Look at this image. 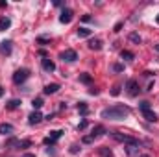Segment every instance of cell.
<instances>
[{"label": "cell", "instance_id": "cell-1", "mask_svg": "<svg viewBox=\"0 0 159 157\" xmlns=\"http://www.w3.org/2000/svg\"><path fill=\"white\" fill-rule=\"evenodd\" d=\"M131 113V109L128 107V105H111V107H106L102 113H100V117L102 118H107V120H122V118H126L128 115Z\"/></svg>", "mask_w": 159, "mask_h": 157}, {"label": "cell", "instance_id": "cell-2", "mask_svg": "<svg viewBox=\"0 0 159 157\" xmlns=\"http://www.w3.org/2000/svg\"><path fill=\"white\" fill-rule=\"evenodd\" d=\"M104 133H106V128H104V126H94V128H93V133L83 137V144H91L94 139H100Z\"/></svg>", "mask_w": 159, "mask_h": 157}, {"label": "cell", "instance_id": "cell-3", "mask_svg": "<svg viewBox=\"0 0 159 157\" xmlns=\"http://www.w3.org/2000/svg\"><path fill=\"white\" fill-rule=\"evenodd\" d=\"M28 76H30V70L28 69H17L15 74H13V83L15 85H20V83H24L28 79Z\"/></svg>", "mask_w": 159, "mask_h": 157}, {"label": "cell", "instance_id": "cell-4", "mask_svg": "<svg viewBox=\"0 0 159 157\" xmlns=\"http://www.w3.org/2000/svg\"><path fill=\"white\" fill-rule=\"evenodd\" d=\"M111 137L115 139V141H120V142H126L128 146L129 144H141L137 139H133V137H128V135H122V133H119V131H113L111 133Z\"/></svg>", "mask_w": 159, "mask_h": 157}, {"label": "cell", "instance_id": "cell-5", "mask_svg": "<svg viewBox=\"0 0 159 157\" xmlns=\"http://www.w3.org/2000/svg\"><path fill=\"white\" fill-rule=\"evenodd\" d=\"M126 89H128V94L129 96H137L139 94V83H137V79H129L128 83H126Z\"/></svg>", "mask_w": 159, "mask_h": 157}, {"label": "cell", "instance_id": "cell-6", "mask_svg": "<svg viewBox=\"0 0 159 157\" xmlns=\"http://www.w3.org/2000/svg\"><path fill=\"white\" fill-rule=\"evenodd\" d=\"M72 17H74V13H72V9H69V7H65V9L61 11V15H59V22H61V24H69V22L72 20Z\"/></svg>", "mask_w": 159, "mask_h": 157}, {"label": "cell", "instance_id": "cell-7", "mask_svg": "<svg viewBox=\"0 0 159 157\" xmlns=\"http://www.w3.org/2000/svg\"><path fill=\"white\" fill-rule=\"evenodd\" d=\"M0 52H2L4 56H11V52H13V43H11V41H2V43H0Z\"/></svg>", "mask_w": 159, "mask_h": 157}, {"label": "cell", "instance_id": "cell-8", "mask_svg": "<svg viewBox=\"0 0 159 157\" xmlns=\"http://www.w3.org/2000/svg\"><path fill=\"white\" fill-rule=\"evenodd\" d=\"M61 59H63V61H67V63H72V61H76V59H78V54H76L74 50H65V52L61 54Z\"/></svg>", "mask_w": 159, "mask_h": 157}, {"label": "cell", "instance_id": "cell-9", "mask_svg": "<svg viewBox=\"0 0 159 157\" xmlns=\"http://www.w3.org/2000/svg\"><path fill=\"white\" fill-rule=\"evenodd\" d=\"M41 65H43V69H44L46 72H54V70H56V63H54L52 59H48V57H44V59L41 61Z\"/></svg>", "mask_w": 159, "mask_h": 157}, {"label": "cell", "instance_id": "cell-10", "mask_svg": "<svg viewBox=\"0 0 159 157\" xmlns=\"http://www.w3.org/2000/svg\"><path fill=\"white\" fill-rule=\"evenodd\" d=\"M61 135H63V131H61V129H57V131H52V133H50V137H46V139H44V144H54V142H56V141H57Z\"/></svg>", "mask_w": 159, "mask_h": 157}, {"label": "cell", "instance_id": "cell-11", "mask_svg": "<svg viewBox=\"0 0 159 157\" xmlns=\"http://www.w3.org/2000/svg\"><path fill=\"white\" fill-rule=\"evenodd\" d=\"M43 118H44V117H43V113H41V111H34V113L28 117V122H30L32 126H35V124H39Z\"/></svg>", "mask_w": 159, "mask_h": 157}, {"label": "cell", "instance_id": "cell-12", "mask_svg": "<svg viewBox=\"0 0 159 157\" xmlns=\"http://www.w3.org/2000/svg\"><path fill=\"white\" fill-rule=\"evenodd\" d=\"M59 89H61V87H59L57 83H50V85H46V87H44V94H56Z\"/></svg>", "mask_w": 159, "mask_h": 157}, {"label": "cell", "instance_id": "cell-13", "mask_svg": "<svg viewBox=\"0 0 159 157\" xmlns=\"http://www.w3.org/2000/svg\"><path fill=\"white\" fill-rule=\"evenodd\" d=\"M143 117L146 118L148 122H156V120H157V115H156L152 109H144V111H143Z\"/></svg>", "mask_w": 159, "mask_h": 157}, {"label": "cell", "instance_id": "cell-14", "mask_svg": "<svg viewBox=\"0 0 159 157\" xmlns=\"http://www.w3.org/2000/svg\"><path fill=\"white\" fill-rule=\"evenodd\" d=\"M11 133H13L11 124H0V135H11Z\"/></svg>", "mask_w": 159, "mask_h": 157}, {"label": "cell", "instance_id": "cell-15", "mask_svg": "<svg viewBox=\"0 0 159 157\" xmlns=\"http://www.w3.org/2000/svg\"><path fill=\"white\" fill-rule=\"evenodd\" d=\"M102 44H104L102 39H91V41H89V48H91V50H100V48H102Z\"/></svg>", "mask_w": 159, "mask_h": 157}, {"label": "cell", "instance_id": "cell-16", "mask_svg": "<svg viewBox=\"0 0 159 157\" xmlns=\"http://www.w3.org/2000/svg\"><path fill=\"white\" fill-rule=\"evenodd\" d=\"M11 26V20L7 19V17H2L0 19V32H4V30H7Z\"/></svg>", "mask_w": 159, "mask_h": 157}, {"label": "cell", "instance_id": "cell-17", "mask_svg": "<svg viewBox=\"0 0 159 157\" xmlns=\"http://www.w3.org/2000/svg\"><path fill=\"white\" fill-rule=\"evenodd\" d=\"M120 57H122V59H126V61H131V59L135 57V54H133V52H129V50H122V52H120Z\"/></svg>", "mask_w": 159, "mask_h": 157}, {"label": "cell", "instance_id": "cell-18", "mask_svg": "<svg viewBox=\"0 0 159 157\" xmlns=\"http://www.w3.org/2000/svg\"><path fill=\"white\" fill-rule=\"evenodd\" d=\"M20 104H22L20 100L13 98V100H9V102H7V105H6V107H7V109H17V107H20Z\"/></svg>", "mask_w": 159, "mask_h": 157}, {"label": "cell", "instance_id": "cell-19", "mask_svg": "<svg viewBox=\"0 0 159 157\" xmlns=\"http://www.w3.org/2000/svg\"><path fill=\"white\" fill-rule=\"evenodd\" d=\"M89 35H91L89 28H78V37H89Z\"/></svg>", "mask_w": 159, "mask_h": 157}, {"label": "cell", "instance_id": "cell-20", "mask_svg": "<svg viewBox=\"0 0 159 157\" xmlns=\"http://www.w3.org/2000/svg\"><path fill=\"white\" fill-rule=\"evenodd\" d=\"M78 111L83 115V117L87 115V111H89V109H87V104H85V102H80V104H78Z\"/></svg>", "mask_w": 159, "mask_h": 157}, {"label": "cell", "instance_id": "cell-21", "mask_svg": "<svg viewBox=\"0 0 159 157\" xmlns=\"http://www.w3.org/2000/svg\"><path fill=\"white\" fill-rule=\"evenodd\" d=\"M32 105H34V109H35V111H39L41 107H43V98H35V100L32 102Z\"/></svg>", "mask_w": 159, "mask_h": 157}, {"label": "cell", "instance_id": "cell-22", "mask_svg": "<svg viewBox=\"0 0 159 157\" xmlns=\"http://www.w3.org/2000/svg\"><path fill=\"white\" fill-rule=\"evenodd\" d=\"M129 41H131V43H137V44H141V35H139V34H129Z\"/></svg>", "mask_w": 159, "mask_h": 157}, {"label": "cell", "instance_id": "cell-23", "mask_svg": "<svg viewBox=\"0 0 159 157\" xmlns=\"http://www.w3.org/2000/svg\"><path fill=\"white\" fill-rule=\"evenodd\" d=\"M100 155L102 157H113V154H111L109 148H100Z\"/></svg>", "mask_w": 159, "mask_h": 157}, {"label": "cell", "instance_id": "cell-24", "mask_svg": "<svg viewBox=\"0 0 159 157\" xmlns=\"http://www.w3.org/2000/svg\"><path fill=\"white\" fill-rule=\"evenodd\" d=\"M80 81L81 83H91V76L89 74H80Z\"/></svg>", "mask_w": 159, "mask_h": 157}, {"label": "cell", "instance_id": "cell-25", "mask_svg": "<svg viewBox=\"0 0 159 157\" xmlns=\"http://www.w3.org/2000/svg\"><path fill=\"white\" fill-rule=\"evenodd\" d=\"M139 109H141V111H144V109H152V107H150V102H141V104H139Z\"/></svg>", "mask_w": 159, "mask_h": 157}, {"label": "cell", "instance_id": "cell-26", "mask_svg": "<svg viewBox=\"0 0 159 157\" xmlns=\"http://www.w3.org/2000/svg\"><path fill=\"white\" fill-rule=\"evenodd\" d=\"M30 144H32L30 141H19V142H17V146H19V148H28Z\"/></svg>", "mask_w": 159, "mask_h": 157}, {"label": "cell", "instance_id": "cell-27", "mask_svg": "<svg viewBox=\"0 0 159 157\" xmlns=\"http://www.w3.org/2000/svg\"><path fill=\"white\" fill-rule=\"evenodd\" d=\"M85 128H87V120H81V122L78 124V131H81V129H85Z\"/></svg>", "mask_w": 159, "mask_h": 157}, {"label": "cell", "instance_id": "cell-28", "mask_svg": "<svg viewBox=\"0 0 159 157\" xmlns=\"http://www.w3.org/2000/svg\"><path fill=\"white\" fill-rule=\"evenodd\" d=\"M80 152V146L78 144H72V146H70V154H78Z\"/></svg>", "mask_w": 159, "mask_h": 157}, {"label": "cell", "instance_id": "cell-29", "mask_svg": "<svg viewBox=\"0 0 159 157\" xmlns=\"http://www.w3.org/2000/svg\"><path fill=\"white\" fill-rule=\"evenodd\" d=\"M120 92V87L119 85H117V87H115V89H113V91H111V94H113V96H117V94H119Z\"/></svg>", "mask_w": 159, "mask_h": 157}, {"label": "cell", "instance_id": "cell-30", "mask_svg": "<svg viewBox=\"0 0 159 157\" xmlns=\"http://www.w3.org/2000/svg\"><path fill=\"white\" fill-rule=\"evenodd\" d=\"M113 70H115V72H120V70H122V65H113Z\"/></svg>", "mask_w": 159, "mask_h": 157}, {"label": "cell", "instance_id": "cell-31", "mask_svg": "<svg viewBox=\"0 0 159 157\" xmlns=\"http://www.w3.org/2000/svg\"><path fill=\"white\" fill-rule=\"evenodd\" d=\"M22 157H35V155H34V154H24Z\"/></svg>", "mask_w": 159, "mask_h": 157}, {"label": "cell", "instance_id": "cell-32", "mask_svg": "<svg viewBox=\"0 0 159 157\" xmlns=\"http://www.w3.org/2000/svg\"><path fill=\"white\" fill-rule=\"evenodd\" d=\"M2 94H4V87H0V98H2Z\"/></svg>", "mask_w": 159, "mask_h": 157}, {"label": "cell", "instance_id": "cell-33", "mask_svg": "<svg viewBox=\"0 0 159 157\" xmlns=\"http://www.w3.org/2000/svg\"><path fill=\"white\" fill-rule=\"evenodd\" d=\"M154 48H156V50H157V52H159V44H156V46H154Z\"/></svg>", "mask_w": 159, "mask_h": 157}, {"label": "cell", "instance_id": "cell-34", "mask_svg": "<svg viewBox=\"0 0 159 157\" xmlns=\"http://www.w3.org/2000/svg\"><path fill=\"white\" fill-rule=\"evenodd\" d=\"M156 22H157V24H159V15H157V17H156Z\"/></svg>", "mask_w": 159, "mask_h": 157}, {"label": "cell", "instance_id": "cell-35", "mask_svg": "<svg viewBox=\"0 0 159 157\" xmlns=\"http://www.w3.org/2000/svg\"><path fill=\"white\" fill-rule=\"evenodd\" d=\"M141 157H150V155H141Z\"/></svg>", "mask_w": 159, "mask_h": 157}]
</instances>
